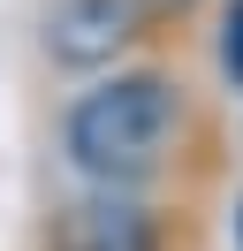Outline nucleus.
I'll return each mask as SVG.
<instances>
[{"instance_id": "nucleus-1", "label": "nucleus", "mask_w": 243, "mask_h": 251, "mask_svg": "<svg viewBox=\"0 0 243 251\" xmlns=\"http://www.w3.org/2000/svg\"><path fill=\"white\" fill-rule=\"evenodd\" d=\"M175 129H182V99L167 76H106L69 107V160L91 183L129 190L167 160Z\"/></svg>"}, {"instance_id": "nucleus-2", "label": "nucleus", "mask_w": 243, "mask_h": 251, "mask_svg": "<svg viewBox=\"0 0 243 251\" xmlns=\"http://www.w3.org/2000/svg\"><path fill=\"white\" fill-rule=\"evenodd\" d=\"M129 38H137V0H61L46 16V46L61 61H76V69L114 61Z\"/></svg>"}, {"instance_id": "nucleus-3", "label": "nucleus", "mask_w": 243, "mask_h": 251, "mask_svg": "<svg viewBox=\"0 0 243 251\" xmlns=\"http://www.w3.org/2000/svg\"><path fill=\"white\" fill-rule=\"evenodd\" d=\"M53 251H152V221L129 198H99V205H76L61 221Z\"/></svg>"}, {"instance_id": "nucleus-4", "label": "nucleus", "mask_w": 243, "mask_h": 251, "mask_svg": "<svg viewBox=\"0 0 243 251\" xmlns=\"http://www.w3.org/2000/svg\"><path fill=\"white\" fill-rule=\"evenodd\" d=\"M220 69H228V76L243 84V0L228 8V31H220Z\"/></svg>"}, {"instance_id": "nucleus-5", "label": "nucleus", "mask_w": 243, "mask_h": 251, "mask_svg": "<svg viewBox=\"0 0 243 251\" xmlns=\"http://www.w3.org/2000/svg\"><path fill=\"white\" fill-rule=\"evenodd\" d=\"M137 8H190V0H137Z\"/></svg>"}]
</instances>
